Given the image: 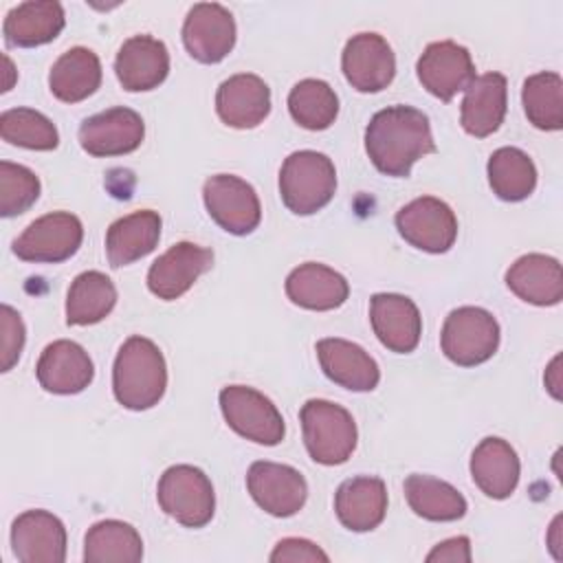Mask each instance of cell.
<instances>
[{"label": "cell", "instance_id": "obj_26", "mask_svg": "<svg viewBox=\"0 0 563 563\" xmlns=\"http://www.w3.org/2000/svg\"><path fill=\"white\" fill-rule=\"evenodd\" d=\"M506 286L528 303L556 306L563 299L561 264L543 253L521 255L506 271Z\"/></svg>", "mask_w": 563, "mask_h": 563}, {"label": "cell", "instance_id": "obj_27", "mask_svg": "<svg viewBox=\"0 0 563 563\" xmlns=\"http://www.w3.org/2000/svg\"><path fill=\"white\" fill-rule=\"evenodd\" d=\"M66 24L64 7L55 0H29L13 7L2 24L9 46L33 48L53 42Z\"/></svg>", "mask_w": 563, "mask_h": 563}, {"label": "cell", "instance_id": "obj_23", "mask_svg": "<svg viewBox=\"0 0 563 563\" xmlns=\"http://www.w3.org/2000/svg\"><path fill=\"white\" fill-rule=\"evenodd\" d=\"M339 521L352 532L378 528L387 512V488L380 477L361 475L345 479L334 495Z\"/></svg>", "mask_w": 563, "mask_h": 563}, {"label": "cell", "instance_id": "obj_5", "mask_svg": "<svg viewBox=\"0 0 563 563\" xmlns=\"http://www.w3.org/2000/svg\"><path fill=\"white\" fill-rule=\"evenodd\" d=\"M156 499L165 515L187 528L207 526L216 512L211 479L191 464L169 466L158 479Z\"/></svg>", "mask_w": 563, "mask_h": 563}, {"label": "cell", "instance_id": "obj_19", "mask_svg": "<svg viewBox=\"0 0 563 563\" xmlns=\"http://www.w3.org/2000/svg\"><path fill=\"white\" fill-rule=\"evenodd\" d=\"M35 376L46 391L70 396L84 391L92 383L95 365L79 343L59 339L48 343L40 354Z\"/></svg>", "mask_w": 563, "mask_h": 563}, {"label": "cell", "instance_id": "obj_42", "mask_svg": "<svg viewBox=\"0 0 563 563\" xmlns=\"http://www.w3.org/2000/svg\"><path fill=\"white\" fill-rule=\"evenodd\" d=\"M559 365H561V354H556V356L552 358V363L548 365L545 376H543L548 391H550L556 400H561V369H559Z\"/></svg>", "mask_w": 563, "mask_h": 563}, {"label": "cell", "instance_id": "obj_43", "mask_svg": "<svg viewBox=\"0 0 563 563\" xmlns=\"http://www.w3.org/2000/svg\"><path fill=\"white\" fill-rule=\"evenodd\" d=\"M559 521H561V517H556L554 521H552V528H550V548H552V552H554V556H556V548H559V537H556V532H559Z\"/></svg>", "mask_w": 563, "mask_h": 563}, {"label": "cell", "instance_id": "obj_31", "mask_svg": "<svg viewBox=\"0 0 563 563\" xmlns=\"http://www.w3.org/2000/svg\"><path fill=\"white\" fill-rule=\"evenodd\" d=\"M117 303V288L99 271L79 273L66 295V323L92 325L106 319Z\"/></svg>", "mask_w": 563, "mask_h": 563}, {"label": "cell", "instance_id": "obj_9", "mask_svg": "<svg viewBox=\"0 0 563 563\" xmlns=\"http://www.w3.org/2000/svg\"><path fill=\"white\" fill-rule=\"evenodd\" d=\"M202 198L211 220L233 235H246L257 229L262 207L255 189L233 174H216L202 187Z\"/></svg>", "mask_w": 563, "mask_h": 563}, {"label": "cell", "instance_id": "obj_2", "mask_svg": "<svg viewBox=\"0 0 563 563\" xmlns=\"http://www.w3.org/2000/svg\"><path fill=\"white\" fill-rule=\"evenodd\" d=\"M167 387V365L158 345L145 336H130L117 352L112 367V389L119 405L143 411L163 398Z\"/></svg>", "mask_w": 563, "mask_h": 563}, {"label": "cell", "instance_id": "obj_21", "mask_svg": "<svg viewBox=\"0 0 563 563\" xmlns=\"http://www.w3.org/2000/svg\"><path fill=\"white\" fill-rule=\"evenodd\" d=\"M218 117L238 130L260 125L271 112V88L251 73H240L224 79L216 92Z\"/></svg>", "mask_w": 563, "mask_h": 563}, {"label": "cell", "instance_id": "obj_1", "mask_svg": "<svg viewBox=\"0 0 563 563\" xmlns=\"http://www.w3.org/2000/svg\"><path fill=\"white\" fill-rule=\"evenodd\" d=\"M365 152L380 174L409 176L418 158L435 152L427 114L411 106L378 110L365 128Z\"/></svg>", "mask_w": 563, "mask_h": 563}, {"label": "cell", "instance_id": "obj_39", "mask_svg": "<svg viewBox=\"0 0 563 563\" xmlns=\"http://www.w3.org/2000/svg\"><path fill=\"white\" fill-rule=\"evenodd\" d=\"M24 339H26V330L20 312L2 303L0 308V358H2L0 369L2 372H9L18 363L24 347Z\"/></svg>", "mask_w": 563, "mask_h": 563}, {"label": "cell", "instance_id": "obj_16", "mask_svg": "<svg viewBox=\"0 0 563 563\" xmlns=\"http://www.w3.org/2000/svg\"><path fill=\"white\" fill-rule=\"evenodd\" d=\"M213 264V251L194 242L169 246L147 271V288L165 301L183 297Z\"/></svg>", "mask_w": 563, "mask_h": 563}, {"label": "cell", "instance_id": "obj_34", "mask_svg": "<svg viewBox=\"0 0 563 563\" xmlns=\"http://www.w3.org/2000/svg\"><path fill=\"white\" fill-rule=\"evenodd\" d=\"M486 169L493 194L506 202L526 200L537 187V167L519 147L495 150Z\"/></svg>", "mask_w": 563, "mask_h": 563}, {"label": "cell", "instance_id": "obj_25", "mask_svg": "<svg viewBox=\"0 0 563 563\" xmlns=\"http://www.w3.org/2000/svg\"><path fill=\"white\" fill-rule=\"evenodd\" d=\"M517 451L501 438H484L471 455V477L490 499H506L519 484Z\"/></svg>", "mask_w": 563, "mask_h": 563}, {"label": "cell", "instance_id": "obj_7", "mask_svg": "<svg viewBox=\"0 0 563 563\" xmlns=\"http://www.w3.org/2000/svg\"><path fill=\"white\" fill-rule=\"evenodd\" d=\"M220 409L227 424L242 438L275 446L286 435V424L271 398L246 385H229L220 391Z\"/></svg>", "mask_w": 563, "mask_h": 563}, {"label": "cell", "instance_id": "obj_38", "mask_svg": "<svg viewBox=\"0 0 563 563\" xmlns=\"http://www.w3.org/2000/svg\"><path fill=\"white\" fill-rule=\"evenodd\" d=\"M40 198V178L24 165L0 163V216L24 213Z\"/></svg>", "mask_w": 563, "mask_h": 563}, {"label": "cell", "instance_id": "obj_4", "mask_svg": "<svg viewBox=\"0 0 563 563\" xmlns=\"http://www.w3.org/2000/svg\"><path fill=\"white\" fill-rule=\"evenodd\" d=\"M336 189L334 163L314 150L292 152L279 169V194L284 205L297 216L323 209Z\"/></svg>", "mask_w": 563, "mask_h": 563}, {"label": "cell", "instance_id": "obj_29", "mask_svg": "<svg viewBox=\"0 0 563 563\" xmlns=\"http://www.w3.org/2000/svg\"><path fill=\"white\" fill-rule=\"evenodd\" d=\"M161 216L152 209H141L114 220L106 233L110 266H128L152 253L161 240Z\"/></svg>", "mask_w": 563, "mask_h": 563}, {"label": "cell", "instance_id": "obj_24", "mask_svg": "<svg viewBox=\"0 0 563 563\" xmlns=\"http://www.w3.org/2000/svg\"><path fill=\"white\" fill-rule=\"evenodd\" d=\"M317 356L323 374L350 391H372L380 380L376 361L352 341L321 339Z\"/></svg>", "mask_w": 563, "mask_h": 563}, {"label": "cell", "instance_id": "obj_12", "mask_svg": "<svg viewBox=\"0 0 563 563\" xmlns=\"http://www.w3.org/2000/svg\"><path fill=\"white\" fill-rule=\"evenodd\" d=\"M187 53L202 64L222 62L235 44V20L218 2H198L189 9L183 24Z\"/></svg>", "mask_w": 563, "mask_h": 563}, {"label": "cell", "instance_id": "obj_32", "mask_svg": "<svg viewBox=\"0 0 563 563\" xmlns=\"http://www.w3.org/2000/svg\"><path fill=\"white\" fill-rule=\"evenodd\" d=\"M405 497L409 508L427 521H455L466 512L464 495L449 482L431 475H409L405 479Z\"/></svg>", "mask_w": 563, "mask_h": 563}, {"label": "cell", "instance_id": "obj_18", "mask_svg": "<svg viewBox=\"0 0 563 563\" xmlns=\"http://www.w3.org/2000/svg\"><path fill=\"white\" fill-rule=\"evenodd\" d=\"M369 321L378 341L396 354H409L420 343L422 317L418 306L405 295H374L369 301Z\"/></svg>", "mask_w": 563, "mask_h": 563}, {"label": "cell", "instance_id": "obj_36", "mask_svg": "<svg viewBox=\"0 0 563 563\" xmlns=\"http://www.w3.org/2000/svg\"><path fill=\"white\" fill-rule=\"evenodd\" d=\"M288 110L306 130H325L339 114V97L323 79H301L288 92Z\"/></svg>", "mask_w": 563, "mask_h": 563}, {"label": "cell", "instance_id": "obj_22", "mask_svg": "<svg viewBox=\"0 0 563 563\" xmlns=\"http://www.w3.org/2000/svg\"><path fill=\"white\" fill-rule=\"evenodd\" d=\"M508 106V84L501 73L475 77L460 108V123L466 134L484 139L499 130Z\"/></svg>", "mask_w": 563, "mask_h": 563}, {"label": "cell", "instance_id": "obj_3", "mask_svg": "<svg viewBox=\"0 0 563 563\" xmlns=\"http://www.w3.org/2000/svg\"><path fill=\"white\" fill-rule=\"evenodd\" d=\"M301 431L308 455L323 466H336L347 462L356 449V422L352 413L330 400L312 398L301 411Z\"/></svg>", "mask_w": 563, "mask_h": 563}, {"label": "cell", "instance_id": "obj_28", "mask_svg": "<svg viewBox=\"0 0 563 563\" xmlns=\"http://www.w3.org/2000/svg\"><path fill=\"white\" fill-rule=\"evenodd\" d=\"M286 295L295 306L306 310H334L347 299L350 286L334 268L306 262L286 277Z\"/></svg>", "mask_w": 563, "mask_h": 563}, {"label": "cell", "instance_id": "obj_10", "mask_svg": "<svg viewBox=\"0 0 563 563\" xmlns=\"http://www.w3.org/2000/svg\"><path fill=\"white\" fill-rule=\"evenodd\" d=\"M396 229L420 251L446 253L457 238V218L444 200L420 196L396 213Z\"/></svg>", "mask_w": 563, "mask_h": 563}, {"label": "cell", "instance_id": "obj_6", "mask_svg": "<svg viewBox=\"0 0 563 563\" xmlns=\"http://www.w3.org/2000/svg\"><path fill=\"white\" fill-rule=\"evenodd\" d=\"M440 345L451 363L460 367H475L479 363H486L497 352L499 323L484 308H455L444 319Z\"/></svg>", "mask_w": 563, "mask_h": 563}, {"label": "cell", "instance_id": "obj_15", "mask_svg": "<svg viewBox=\"0 0 563 563\" xmlns=\"http://www.w3.org/2000/svg\"><path fill=\"white\" fill-rule=\"evenodd\" d=\"M145 136V123L132 108H110L88 117L79 128V145L90 156H121L134 152Z\"/></svg>", "mask_w": 563, "mask_h": 563}, {"label": "cell", "instance_id": "obj_35", "mask_svg": "<svg viewBox=\"0 0 563 563\" xmlns=\"http://www.w3.org/2000/svg\"><path fill=\"white\" fill-rule=\"evenodd\" d=\"M528 121L545 132L563 128V79L559 73L543 70L530 75L521 88Z\"/></svg>", "mask_w": 563, "mask_h": 563}, {"label": "cell", "instance_id": "obj_20", "mask_svg": "<svg viewBox=\"0 0 563 563\" xmlns=\"http://www.w3.org/2000/svg\"><path fill=\"white\" fill-rule=\"evenodd\" d=\"M114 73L128 92L152 90L161 86L169 73L167 46L152 35H132L117 53Z\"/></svg>", "mask_w": 563, "mask_h": 563}, {"label": "cell", "instance_id": "obj_37", "mask_svg": "<svg viewBox=\"0 0 563 563\" xmlns=\"http://www.w3.org/2000/svg\"><path fill=\"white\" fill-rule=\"evenodd\" d=\"M2 141L26 150H55L59 143L57 128L48 117L33 108H11L0 114Z\"/></svg>", "mask_w": 563, "mask_h": 563}, {"label": "cell", "instance_id": "obj_44", "mask_svg": "<svg viewBox=\"0 0 563 563\" xmlns=\"http://www.w3.org/2000/svg\"><path fill=\"white\" fill-rule=\"evenodd\" d=\"M4 66H7V84H4V88H2V92H7V90H11V86H13V75H15V70H13V64H11V59L4 55Z\"/></svg>", "mask_w": 563, "mask_h": 563}, {"label": "cell", "instance_id": "obj_30", "mask_svg": "<svg viewBox=\"0 0 563 563\" xmlns=\"http://www.w3.org/2000/svg\"><path fill=\"white\" fill-rule=\"evenodd\" d=\"M101 84V62L84 46L68 48L57 57L48 73L51 92L64 103L88 99Z\"/></svg>", "mask_w": 563, "mask_h": 563}, {"label": "cell", "instance_id": "obj_13", "mask_svg": "<svg viewBox=\"0 0 563 563\" xmlns=\"http://www.w3.org/2000/svg\"><path fill=\"white\" fill-rule=\"evenodd\" d=\"M416 73L420 84L440 101H451L475 79L468 48L451 40L431 42L418 57Z\"/></svg>", "mask_w": 563, "mask_h": 563}, {"label": "cell", "instance_id": "obj_11", "mask_svg": "<svg viewBox=\"0 0 563 563\" xmlns=\"http://www.w3.org/2000/svg\"><path fill=\"white\" fill-rule=\"evenodd\" d=\"M246 488L253 501L273 517H292L308 497V484L297 468L266 460L249 466Z\"/></svg>", "mask_w": 563, "mask_h": 563}, {"label": "cell", "instance_id": "obj_8", "mask_svg": "<svg viewBox=\"0 0 563 563\" xmlns=\"http://www.w3.org/2000/svg\"><path fill=\"white\" fill-rule=\"evenodd\" d=\"M81 240V220L68 211H53L33 220L13 240V253L24 262L57 264L73 257Z\"/></svg>", "mask_w": 563, "mask_h": 563}, {"label": "cell", "instance_id": "obj_17", "mask_svg": "<svg viewBox=\"0 0 563 563\" xmlns=\"http://www.w3.org/2000/svg\"><path fill=\"white\" fill-rule=\"evenodd\" d=\"M11 548L22 563H62L66 559V528L48 510H26L11 526Z\"/></svg>", "mask_w": 563, "mask_h": 563}, {"label": "cell", "instance_id": "obj_14", "mask_svg": "<svg viewBox=\"0 0 563 563\" xmlns=\"http://www.w3.org/2000/svg\"><path fill=\"white\" fill-rule=\"evenodd\" d=\"M341 68L347 84L358 92H378L391 84L396 57L383 35L356 33L343 48Z\"/></svg>", "mask_w": 563, "mask_h": 563}, {"label": "cell", "instance_id": "obj_40", "mask_svg": "<svg viewBox=\"0 0 563 563\" xmlns=\"http://www.w3.org/2000/svg\"><path fill=\"white\" fill-rule=\"evenodd\" d=\"M271 561L273 563H325L328 561V554L312 541L308 539H297V537H288V539H282L275 550L271 552Z\"/></svg>", "mask_w": 563, "mask_h": 563}, {"label": "cell", "instance_id": "obj_41", "mask_svg": "<svg viewBox=\"0 0 563 563\" xmlns=\"http://www.w3.org/2000/svg\"><path fill=\"white\" fill-rule=\"evenodd\" d=\"M429 563H468L471 561V541L468 537H453L438 543L429 554Z\"/></svg>", "mask_w": 563, "mask_h": 563}, {"label": "cell", "instance_id": "obj_33", "mask_svg": "<svg viewBox=\"0 0 563 563\" xmlns=\"http://www.w3.org/2000/svg\"><path fill=\"white\" fill-rule=\"evenodd\" d=\"M143 559V541L134 526L106 519L88 528L84 539L86 563H139Z\"/></svg>", "mask_w": 563, "mask_h": 563}]
</instances>
